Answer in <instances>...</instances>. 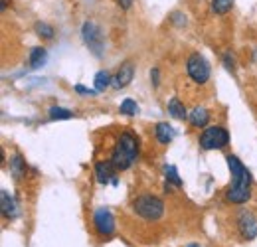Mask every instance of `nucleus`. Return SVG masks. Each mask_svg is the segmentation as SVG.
<instances>
[{
    "label": "nucleus",
    "mask_w": 257,
    "mask_h": 247,
    "mask_svg": "<svg viewBox=\"0 0 257 247\" xmlns=\"http://www.w3.org/2000/svg\"><path fill=\"white\" fill-rule=\"evenodd\" d=\"M225 162H227V168L231 172V184L227 186L224 196L225 202L227 204H233V206L247 204L251 200V194H253L251 172L243 166V162L235 155H227L225 156Z\"/></svg>",
    "instance_id": "obj_1"
},
{
    "label": "nucleus",
    "mask_w": 257,
    "mask_h": 247,
    "mask_svg": "<svg viewBox=\"0 0 257 247\" xmlns=\"http://www.w3.org/2000/svg\"><path fill=\"white\" fill-rule=\"evenodd\" d=\"M139 149H141V141L139 137L133 133V131H121L113 143V149L109 153V160L111 164L117 168V172H123V170H128L137 158H139Z\"/></svg>",
    "instance_id": "obj_2"
},
{
    "label": "nucleus",
    "mask_w": 257,
    "mask_h": 247,
    "mask_svg": "<svg viewBox=\"0 0 257 247\" xmlns=\"http://www.w3.org/2000/svg\"><path fill=\"white\" fill-rule=\"evenodd\" d=\"M131 210L135 216L147 221H159L164 216V202L155 194H139L131 202Z\"/></svg>",
    "instance_id": "obj_3"
},
{
    "label": "nucleus",
    "mask_w": 257,
    "mask_h": 247,
    "mask_svg": "<svg viewBox=\"0 0 257 247\" xmlns=\"http://www.w3.org/2000/svg\"><path fill=\"white\" fill-rule=\"evenodd\" d=\"M198 145L204 151H222L229 145V133L222 125L206 127L198 137Z\"/></svg>",
    "instance_id": "obj_4"
},
{
    "label": "nucleus",
    "mask_w": 257,
    "mask_h": 247,
    "mask_svg": "<svg viewBox=\"0 0 257 247\" xmlns=\"http://www.w3.org/2000/svg\"><path fill=\"white\" fill-rule=\"evenodd\" d=\"M186 73H188V77L192 79L196 85L202 87V85H206V83L210 81L212 69H210L208 60H206L202 54L194 52V54H190V56L186 58Z\"/></svg>",
    "instance_id": "obj_5"
},
{
    "label": "nucleus",
    "mask_w": 257,
    "mask_h": 247,
    "mask_svg": "<svg viewBox=\"0 0 257 247\" xmlns=\"http://www.w3.org/2000/svg\"><path fill=\"white\" fill-rule=\"evenodd\" d=\"M91 225H93V231H95V235L99 239H109V237H113L115 227H117L115 216L111 214L109 208H103V206L97 208L95 212H93Z\"/></svg>",
    "instance_id": "obj_6"
},
{
    "label": "nucleus",
    "mask_w": 257,
    "mask_h": 247,
    "mask_svg": "<svg viewBox=\"0 0 257 247\" xmlns=\"http://www.w3.org/2000/svg\"><path fill=\"white\" fill-rule=\"evenodd\" d=\"M235 229L243 241H251L257 237V217L249 210H239L235 214Z\"/></svg>",
    "instance_id": "obj_7"
},
{
    "label": "nucleus",
    "mask_w": 257,
    "mask_h": 247,
    "mask_svg": "<svg viewBox=\"0 0 257 247\" xmlns=\"http://www.w3.org/2000/svg\"><path fill=\"white\" fill-rule=\"evenodd\" d=\"M81 38H83V42H85V46L89 48V52L97 56V58H101L103 56V32L101 28L97 26L95 22H85L83 24V28H81Z\"/></svg>",
    "instance_id": "obj_8"
},
{
    "label": "nucleus",
    "mask_w": 257,
    "mask_h": 247,
    "mask_svg": "<svg viewBox=\"0 0 257 247\" xmlns=\"http://www.w3.org/2000/svg\"><path fill=\"white\" fill-rule=\"evenodd\" d=\"M93 172H95V180L101 186L107 184H117V168L111 164V160H97L95 166H93Z\"/></svg>",
    "instance_id": "obj_9"
},
{
    "label": "nucleus",
    "mask_w": 257,
    "mask_h": 247,
    "mask_svg": "<svg viewBox=\"0 0 257 247\" xmlns=\"http://www.w3.org/2000/svg\"><path fill=\"white\" fill-rule=\"evenodd\" d=\"M8 168H10L12 178H14V180H18V182H20V180H24V178H26V174H28V164H26L24 156L20 155V153H16V155L10 156Z\"/></svg>",
    "instance_id": "obj_10"
},
{
    "label": "nucleus",
    "mask_w": 257,
    "mask_h": 247,
    "mask_svg": "<svg viewBox=\"0 0 257 247\" xmlns=\"http://www.w3.org/2000/svg\"><path fill=\"white\" fill-rule=\"evenodd\" d=\"M133 75H135V67L133 63H123L119 67V71L113 75V87L115 89H125L128 83L133 81Z\"/></svg>",
    "instance_id": "obj_11"
},
{
    "label": "nucleus",
    "mask_w": 257,
    "mask_h": 247,
    "mask_svg": "<svg viewBox=\"0 0 257 247\" xmlns=\"http://www.w3.org/2000/svg\"><path fill=\"white\" fill-rule=\"evenodd\" d=\"M188 121L196 129H206L210 123V111L206 107H194L192 111L188 113Z\"/></svg>",
    "instance_id": "obj_12"
},
{
    "label": "nucleus",
    "mask_w": 257,
    "mask_h": 247,
    "mask_svg": "<svg viewBox=\"0 0 257 247\" xmlns=\"http://www.w3.org/2000/svg\"><path fill=\"white\" fill-rule=\"evenodd\" d=\"M155 139H157V143L162 145V147L170 145L172 139H174V129H172V125L164 123V121L155 125Z\"/></svg>",
    "instance_id": "obj_13"
},
{
    "label": "nucleus",
    "mask_w": 257,
    "mask_h": 247,
    "mask_svg": "<svg viewBox=\"0 0 257 247\" xmlns=\"http://www.w3.org/2000/svg\"><path fill=\"white\" fill-rule=\"evenodd\" d=\"M0 198H2V216L6 219H14L18 216V206H16V200L8 194V190H2L0 192Z\"/></svg>",
    "instance_id": "obj_14"
},
{
    "label": "nucleus",
    "mask_w": 257,
    "mask_h": 247,
    "mask_svg": "<svg viewBox=\"0 0 257 247\" xmlns=\"http://www.w3.org/2000/svg\"><path fill=\"white\" fill-rule=\"evenodd\" d=\"M168 115H170V117H174V119H178V121L188 119L186 107H184V103H182L178 97H172V99L168 101Z\"/></svg>",
    "instance_id": "obj_15"
},
{
    "label": "nucleus",
    "mask_w": 257,
    "mask_h": 247,
    "mask_svg": "<svg viewBox=\"0 0 257 247\" xmlns=\"http://www.w3.org/2000/svg\"><path fill=\"white\" fill-rule=\"evenodd\" d=\"M95 89L97 93H101V91H105L109 85H113V75L107 71V69H101V71H97L95 73Z\"/></svg>",
    "instance_id": "obj_16"
},
{
    "label": "nucleus",
    "mask_w": 257,
    "mask_h": 247,
    "mask_svg": "<svg viewBox=\"0 0 257 247\" xmlns=\"http://www.w3.org/2000/svg\"><path fill=\"white\" fill-rule=\"evenodd\" d=\"M46 58H48L46 48H42V46H36V48H32V52H30V67H32V69L42 67V65L46 63Z\"/></svg>",
    "instance_id": "obj_17"
},
{
    "label": "nucleus",
    "mask_w": 257,
    "mask_h": 247,
    "mask_svg": "<svg viewBox=\"0 0 257 247\" xmlns=\"http://www.w3.org/2000/svg\"><path fill=\"white\" fill-rule=\"evenodd\" d=\"M48 115H50V119L52 121H64V119H71V117H75V113L73 111H69V109H65V107H50L48 109Z\"/></svg>",
    "instance_id": "obj_18"
},
{
    "label": "nucleus",
    "mask_w": 257,
    "mask_h": 247,
    "mask_svg": "<svg viewBox=\"0 0 257 247\" xmlns=\"http://www.w3.org/2000/svg\"><path fill=\"white\" fill-rule=\"evenodd\" d=\"M210 8H212V12L216 16H224V14H227L233 8V0H212Z\"/></svg>",
    "instance_id": "obj_19"
},
{
    "label": "nucleus",
    "mask_w": 257,
    "mask_h": 247,
    "mask_svg": "<svg viewBox=\"0 0 257 247\" xmlns=\"http://www.w3.org/2000/svg\"><path fill=\"white\" fill-rule=\"evenodd\" d=\"M164 178H166V184H174L176 188H182V178L178 176L176 166L166 164V166H164Z\"/></svg>",
    "instance_id": "obj_20"
},
{
    "label": "nucleus",
    "mask_w": 257,
    "mask_h": 247,
    "mask_svg": "<svg viewBox=\"0 0 257 247\" xmlns=\"http://www.w3.org/2000/svg\"><path fill=\"white\" fill-rule=\"evenodd\" d=\"M34 30H36V34H38L42 40H54V36H56L54 26H50V24H46V22H36Z\"/></svg>",
    "instance_id": "obj_21"
},
{
    "label": "nucleus",
    "mask_w": 257,
    "mask_h": 247,
    "mask_svg": "<svg viewBox=\"0 0 257 247\" xmlns=\"http://www.w3.org/2000/svg\"><path fill=\"white\" fill-rule=\"evenodd\" d=\"M119 111H121V115H127V117H135V115H139V105H137V101L135 99H125L121 105H119Z\"/></svg>",
    "instance_id": "obj_22"
},
{
    "label": "nucleus",
    "mask_w": 257,
    "mask_h": 247,
    "mask_svg": "<svg viewBox=\"0 0 257 247\" xmlns=\"http://www.w3.org/2000/svg\"><path fill=\"white\" fill-rule=\"evenodd\" d=\"M151 83H153V87H159V83H161V71H159V67H153L151 69Z\"/></svg>",
    "instance_id": "obj_23"
},
{
    "label": "nucleus",
    "mask_w": 257,
    "mask_h": 247,
    "mask_svg": "<svg viewBox=\"0 0 257 247\" xmlns=\"http://www.w3.org/2000/svg\"><path fill=\"white\" fill-rule=\"evenodd\" d=\"M75 93H79L81 97H93L97 93V89H87V87H83V85H75Z\"/></svg>",
    "instance_id": "obj_24"
},
{
    "label": "nucleus",
    "mask_w": 257,
    "mask_h": 247,
    "mask_svg": "<svg viewBox=\"0 0 257 247\" xmlns=\"http://www.w3.org/2000/svg\"><path fill=\"white\" fill-rule=\"evenodd\" d=\"M224 65L229 69V71H233L235 69V60H233V56L227 52V54H224Z\"/></svg>",
    "instance_id": "obj_25"
},
{
    "label": "nucleus",
    "mask_w": 257,
    "mask_h": 247,
    "mask_svg": "<svg viewBox=\"0 0 257 247\" xmlns=\"http://www.w3.org/2000/svg\"><path fill=\"white\" fill-rule=\"evenodd\" d=\"M170 20H172V22H176V24H186V18H182V14H180V12H174V14L170 16Z\"/></svg>",
    "instance_id": "obj_26"
},
{
    "label": "nucleus",
    "mask_w": 257,
    "mask_h": 247,
    "mask_svg": "<svg viewBox=\"0 0 257 247\" xmlns=\"http://www.w3.org/2000/svg\"><path fill=\"white\" fill-rule=\"evenodd\" d=\"M133 2H135V0H117V4L121 6V10H128V8L133 6Z\"/></svg>",
    "instance_id": "obj_27"
},
{
    "label": "nucleus",
    "mask_w": 257,
    "mask_h": 247,
    "mask_svg": "<svg viewBox=\"0 0 257 247\" xmlns=\"http://www.w3.org/2000/svg\"><path fill=\"white\" fill-rule=\"evenodd\" d=\"M188 247H200V245H196V243H190V245H188Z\"/></svg>",
    "instance_id": "obj_28"
}]
</instances>
